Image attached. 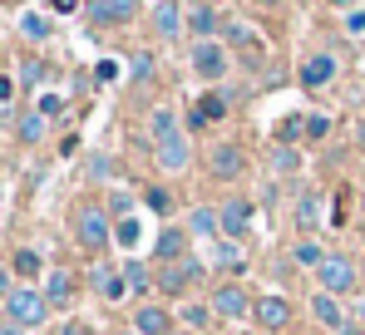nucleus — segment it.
<instances>
[{"label":"nucleus","mask_w":365,"mask_h":335,"mask_svg":"<svg viewBox=\"0 0 365 335\" xmlns=\"http://www.w3.org/2000/svg\"><path fill=\"white\" fill-rule=\"evenodd\" d=\"M173 331V316L163 311V306H138V316H133V335H168Z\"/></svg>","instance_id":"a211bd4d"},{"label":"nucleus","mask_w":365,"mask_h":335,"mask_svg":"<svg viewBox=\"0 0 365 335\" xmlns=\"http://www.w3.org/2000/svg\"><path fill=\"white\" fill-rule=\"evenodd\" d=\"M217 217H222V242H237V237H247V227H252V202L247 197H227L217 207Z\"/></svg>","instance_id":"ddd939ff"},{"label":"nucleus","mask_w":365,"mask_h":335,"mask_svg":"<svg viewBox=\"0 0 365 335\" xmlns=\"http://www.w3.org/2000/svg\"><path fill=\"white\" fill-rule=\"evenodd\" d=\"M272 168H277V172H297V168H302L297 148H277V153H272Z\"/></svg>","instance_id":"72a5a7b5"},{"label":"nucleus","mask_w":365,"mask_h":335,"mask_svg":"<svg viewBox=\"0 0 365 335\" xmlns=\"http://www.w3.org/2000/svg\"><path fill=\"white\" fill-rule=\"evenodd\" d=\"M331 79H336V55H331V50L306 55L302 69H297V84H302V89H326Z\"/></svg>","instance_id":"9d476101"},{"label":"nucleus","mask_w":365,"mask_h":335,"mask_svg":"<svg viewBox=\"0 0 365 335\" xmlns=\"http://www.w3.org/2000/svg\"><path fill=\"white\" fill-rule=\"evenodd\" d=\"M50 5H55V15H74L79 10V0H50Z\"/></svg>","instance_id":"79ce46f5"},{"label":"nucleus","mask_w":365,"mask_h":335,"mask_svg":"<svg viewBox=\"0 0 365 335\" xmlns=\"http://www.w3.org/2000/svg\"><path fill=\"white\" fill-rule=\"evenodd\" d=\"M74 237H79L84 252H104V247L114 242V217H109L99 202H89V207H79V217H74Z\"/></svg>","instance_id":"7ed1b4c3"},{"label":"nucleus","mask_w":365,"mask_h":335,"mask_svg":"<svg viewBox=\"0 0 365 335\" xmlns=\"http://www.w3.org/2000/svg\"><path fill=\"white\" fill-rule=\"evenodd\" d=\"M311 316L326 326V331H336V335H351V321H346V311H341V301L336 296H326V291H316L311 296Z\"/></svg>","instance_id":"4468645a"},{"label":"nucleus","mask_w":365,"mask_h":335,"mask_svg":"<svg viewBox=\"0 0 365 335\" xmlns=\"http://www.w3.org/2000/svg\"><path fill=\"white\" fill-rule=\"evenodd\" d=\"M212 316H222V321H242V316H252V301H247V291L237 286V281H222L217 291H212Z\"/></svg>","instance_id":"6e6552de"},{"label":"nucleus","mask_w":365,"mask_h":335,"mask_svg":"<svg viewBox=\"0 0 365 335\" xmlns=\"http://www.w3.org/2000/svg\"><path fill=\"white\" fill-rule=\"evenodd\" d=\"M168 335H182V331H168Z\"/></svg>","instance_id":"603ef678"},{"label":"nucleus","mask_w":365,"mask_h":335,"mask_svg":"<svg viewBox=\"0 0 365 335\" xmlns=\"http://www.w3.org/2000/svg\"><path fill=\"white\" fill-rule=\"evenodd\" d=\"M55 335H89V331H84V321H64Z\"/></svg>","instance_id":"a19ab883"},{"label":"nucleus","mask_w":365,"mask_h":335,"mask_svg":"<svg viewBox=\"0 0 365 335\" xmlns=\"http://www.w3.org/2000/svg\"><path fill=\"white\" fill-rule=\"evenodd\" d=\"M45 301H50V306H69V301H74V277H69V272H55V277L45 281Z\"/></svg>","instance_id":"5701e85b"},{"label":"nucleus","mask_w":365,"mask_h":335,"mask_svg":"<svg viewBox=\"0 0 365 335\" xmlns=\"http://www.w3.org/2000/svg\"><path fill=\"white\" fill-rule=\"evenodd\" d=\"M257 5H282V0H257Z\"/></svg>","instance_id":"8fccbe9b"},{"label":"nucleus","mask_w":365,"mask_h":335,"mask_svg":"<svg viewBox=\"0 0 365 335\" xmlns=\"http://www.w3.org/2000/svg\"><path fill=\"white\" fill-rule=\"evenodd\" d=\"M182 25H187V20H182V5H178V0H158V5H153V30H158L163 40H178Z\"/></svg>","instance_id":"dca6fc26"},{"label":"nucleus","mask_w":365,"mask_h":335,"mask_svg":"<svg viewBox=\"0 0 365 335\" xmlns=\"http://www.w3.org/2000/svg\"><path fill=\"white\" fill-rule=\"evenodd\" d=\"M89 177H114V163H109L104 153H94V158H89Z\"/></svg>","instance_id":"4c0bfd02"},{"label":"nucleus","mask_w":365,"mask_h":335,"mask_svg":"<svg viewBox=\"0 0 365 335\" xmlns=\"http://www.w3.org/2000/svg\"><path fill=\"white\" fill-rule=\"evenodd\" d=\"M45 316H50V301H45V291L15 286V291L5 296V321H10V326L30 331V326H45Z\"/></svg>","instance_id":"f03ea898"},{"label":"nucleus","mask_w":365,"mask_h":335,"mask_svg":"<svg viewBox=\"0 0 365 335\" xmlns=\"http://www.w3.org/2000/svg\"><path fill=\"white\" fill-rule=\"evenodd\" d=\"M217 25H222V20H217V10H212V5H192V10H187V30H192L197 40H212V35H217Z\"/></svg>","instance_id":"aec40b11"},{"label":"nucleus","mask_w":365,"mask_h":335,"mask_svg":"<svg viewBox=\"0 0 365 335\" xmlns=\"http://www.w3.org/2000/svg\"><path fill=\"white\" fill-rule=\"evenodd\" d=\"M89 286H94L104 301H123V291H128L123 277L114 272V267H104V262H99V267H89Z\"/></svg>","instance_id":"6ab92c4d"},{"label":"nucleus","mask_w":365,"mask_h":335,"mask_svg":"<svg viewBox=\"0 0 365 335\" xmlns=\"http://www.w3.org/2000/svg\"><path fill=\"white\" fill-rule=\"evenodd\" d=\"M187 237H197V242H222V217H217V207H192V212H187Z\"/></svg>","instance_id":"2eb2a0df"},{"label":"nucleus","mask_w":365,"mask_h":335,"mask_svg":"<svg viewBox=\"0 0 365 335\" xmlns=\"http://www.w3.org/2000/svg\"><path fill=\"white\" fill-rule=\"evenodd\" d=\"M84 10H89V20H94V25H104V30H114V25H128V20H133V10H138V0H89Z\"/></svg>","instance_id":"f8f14e48"},{"label":"nucleus","mask_w":365,"mask_h":335,"mask_svg":"<svg viewBox=\"0 0 365 335\" xmlns=\"http://www.w3.org/2000/svg\"><path fill=\"white\" fill-rule=\"evenodd\" d=\"M326 133H331V118H326V113H311V118H306V138H316V143H321Z\"/></svg>","instance_id":"f704fd0d"},{"label":"nucleus","mask_w":365,"mask_h":335,"mask_svg":"<svg viewBox=\"0 0 365 335\" xmlns=\"http://www.w3.org/2000/svg\"><path fill=\"white\" fill-rule=\"evenodd\" d=\"M0 335H25V331L20 326H0Z\"/></svg>","instance_id":"de8ad7c7"},{"label":"nucleus","mask_w":365,"mask_h":335,"mask_svg":"<svg viewBox=\"0 0 365 335\" xmlns=\"http://www.w3.org/2000/svg\"><path fill=\"white\" fill-rule=\"evenodd\" d=\"M153 79V55H138L133 59V84H148Z\"/></svg>","instance_id":"e433bc0d"},{"label":"nucleus","mask_w":365,"mask_h":335,"mask_svg":"<svg viewBox=\"0 0 365 335\" xmlns=\"http://www.w3.org/2000/svg\"><path fill=\"white\" fill-rule=\"evenodd\" d=\"M252 321H257L262 331H287L292 301H287V296H262V301H252Z\"/></svg>","instance_id":"9b49d317"},{"label":"nucleus","mask_w":365,"mask_h":335,"mask_svg":"<svg viewBox=\"0 0 365 335\" xmlns=\"http://www.w3.org/2000/svg\"><path fill=\"white\" fill-rule=\"evenodd\" d=\"M212 257H217V267H227V272H242V267H247V257H242V247H237V242H217V252H212Z\"/></svg>","instance_id":"bb28decb"},{"label":"nucleus","mask_w":365,"mask_h":335,"mask_svg":"<svg viewBox=\"0 0 365 335\" xmlns=\"http://www.w3.org/2000/svg\"><path fill=\"white\" fill-rule=\"evenodd\" d=\"M143 202H148V207H153L158 217H168V212L178 207V197H173L168 187H148V192H143Z\"/></svg>","instance_id":"cd10ccee"},{"label":"nucleus","mask_w":365,"mask_h":335,"mask_svg":"<svg viewBox=\"0 0 365 335\" xmlns=\"http://www.w3.org/2000/svg\"><path fill=\"white\" fill-rule=\"evenodd\" d=\"M15 99V79H0V104H10Z\"/></svg>","instance_id":"c03bdc74"},{"label":"nucleus","mask_w":365,"mask_h":335,"mask_svg":"<svg viewBox=\"0 0 365 335\" xmlns=\"http://www.w3.org/2000/svg\"><path fill=\"white\" fill-rule=\"evenodd\" d=\"M222 109H227V99H222V94H207V99H197V104L187 109V128H202V123L222 118Z\"/></svg>","instance_id":"412c9836"},{"label":"nucleus","mask_w":365,"mask_h":335,"mask_svg":"<svg viewBox=\"0 0 365 335\" xmlns=\"http://www.w3.org/2000/svg\"><path fill=\"white\" fill-rule=\"evenodd\" d=\"M346 30H351V35H365V10H351V15H346Z\"/></svg>","instance_id":"58836bf2"},{"label":"nucleus","mask_w":365,"mask_h":335,"mask_svg":"<svg viewBox=\"0 0 365 335\" xmlns=\"http://www.w3.org/2000/svg\"><path fill=\"white\" fill-rule=\"evenodd\" d=\"M40 113H45V118H50V113H60V99H55V94H45V99H40Z\"/></svg>","instance_id":"37998d69"},{"label":"nucleus","mask_w":365,"mask_h":335,"mask_svg":"<svg viewBox=\"0 0 365 335\" xmlns=\"http://www.w3.org/2000/svg\"><path fill=\"white\" fill-rule=\"evenodd\" d=\"M153 257H158V267L187 257V232H182V227H163V232L153 237Z\"/></svg>","instance_id":"f3484780"},{"label":"nucleus","mask_w":365,"mask_h":335,"mask_svg":"<svg viewBox=\"0 0 365 335\" xmlns=\"http://www.w3.org/2000/svg\"><path fill=\"white\" fill-rule=\"evenodd\" d=\"M297 227H302L306 237L321 227V192H302L297 197Z\"/></svg>","instance_id":"4be33fe9"},{"label":"nucleus","mask_w":365,"mask_h":335,"mask_svg":"<svg viewBox=\"0 0 365 335\" xmlns=\"http://www.w3.org/2000/svg\"><path fill=\"white\" fill-rule=\"evenodd\" d=\"M316 281H321V291H326V296H336V301H341V296H351V291H356V262H351V257H341V252H326V262H321V267H316Z\"/></svg>","instance_id":"20e7f679"},{"label":"nucleus","mask_w":365,"mask_h":335,"mask_svg":"<svg viewBox=\"0 0 365 335\" xmlns=\"http://www.w3.org/2000/svg\"><path fill=\"white\" fill-rule=\"evenodd\" d=\"M202 277V262L187 252V257H178V262H163L158 272H153V286L163 291V296H187V286Z\"/></svg>","instance_id":"39448f33"},{"label":"nucleus","mask_w":365,"mask_h":335,"mask_svg":"<svg viewBox=\"0 0 365 335\" xmlns=\"http://www.w3.org/2000/svg\"><path fill=\"white\" fill-rule=\"evenodd\" d=\"M356 321H365V301H361V311H356Z\"/></svg>","instance_id":"09e8293b"},{"label":"nucleus","mask_w":365,"mask_h":335,"mask_svg":"<svg viewBox=\"0 0 365 335\" xmlns=\"http://www.w3.org/2000/svg\"><path fill=\"white\" fill-rule=\"evenodd\" d=\"M114 237H119L123 247H138V222L128 217V222H114Z\"/></svg>","instance_id":"c9c22d12"},{"label":"nucleus","mask_w":365,"mask_h":335,"mask_svg":"<svg viewBox=\"0 0 365 335\" xmlns=\"http://www.w3.org/2000/svg\"><path fill=\"white\" fill-rule=\"evenodd\" d=\"M207 172H212L217 182H237V177L247 172L242 143H217V148H212V158H207Z\"/></svg>","instance_id":"0eeeda50"},{"label":"nucleus","mask_w":365,"mask_h":335,"mask_svg":"<svg viewBox=\"0 0 365 335\" xmlns=\"http://www.w3.org/2000/svg\"><path fill=\"white\" fill-rule=\"evenodd\" d=\"M356 148H365V118L356 123Z\"/></svg>","instance_id":"49530a36"},{"label":"nucleus","mask_w":365,"mask_h":335,"mask_svg":"<svg viewBox=\"0 0 365 335\" xmlns=\"http://www.w3.org/2000/svg\"><path fill=\"white\" fill-rule=\"evenodd\" d=\"M292 262H302V267H311V272H316V267L326 262V252H321V242H311V237H306V242H297V247H292Z\"/></svg>","instance_id":"a878e982"},{"label":"nucleus","mask_w":365,"mask_h":335,"mask_svg":"<svg viewBox=\"0 0 365 335\" xmlns=\"http://www.w3.org/2000/svg\"><path fill=\"white\" fill-rule=\"evenodd\" d=\"M20 30H25V35H30V40H50V30H55V25H50V20H45V15H35V10H30V15H25V20H20Z\"/></svg>","instance_id":"c756f323"},{"label":"nucleus","mask_w":365,"mask_h":335,"mask_svg":"<svg viewBox=\"0 0 365 335\" xmlns=\"http://www.w3.org/2000/svg\"><path fill=\"white\" fill-rule=\"evenodd\" d=\"M20 74H25V84H35V79L45 74V64H40V59H25V69H20Z\"/></svg>","instance_id":"ea45409f"},{"label":"nucleus","mask_w":365,"mask_h":335,"mask_svg":"<svg viewBox=\"0 0 365 335\" xmlns=\"http://www.w3.org/2000/svg\"><path fill=\"white\" fill-rule=\"evenodd\" d=\"M20 138H25V143H40V138H45V113H25V118H20Z\"/></svg>","instance_id":"7c9ffc66"},{"label":"nucleus","mask_w":365,"mask_h":335,"mask_svg":"<svg viewBox=\"0 0 365 335\" xmlns=\"http://www.w3.org/2000/svg\"><path fill=\"white\" fill-rule=\"evenodd\" d=\"M302 133H306V118H302V113H287V118L277 123V148H292Z\"/></svg>","instance_id":"393cba45"},{"label":"nucleus","mask_w":365,"mask_h":335,"mask_svg":"<svg viewBox=\"0 0 365 335\" xmlns=\"http://www.w3.org/2000/svg\"><path fill=\"white\" fill-rule=\"evenodd\" d=\"M222 30H227V45H237V50H242V59L252 64V69H262V64H267V45H262V35H257L247 20H227Z\"/></svg>","instance_id":"1a4fd4ad"},{"label":"nucleus","mask_w":365,"mask_h":335,"mask_svg":"<svg viewBox=\"0 0 365 335\" xmlns=\"http://www.w3.org/2000/svg\"><path fill=\"white\" fill-rule=\"evenodd\" d=\"M148 138H153V158L163 172H187L192 168V143L178 128V113L173 109H153L148 113Z\"/></svg>","instance_id":"f257e3e1"},{"label":"nucleus","mask_w":365,"mask_h":335,"mask_svg":"<svg viewBox=\"0 0 365 335\" xmlns=\"http://www.w3.org/2000/svg\"><path fill=\"white\" fill-rule=\"evenodd\" d=\"M15 277L35 281L40 277V257H35V252H15Z\"/></svg>","instance_id":"473e14b6"},{"label":"nucleus","mask_w":365,"mask_h":335,"mask_svg":"<svg viewBox=\"0 0 365 335\" xmlns=\"http://www.w3.org/2000/svg\"><path fill=\"white\" fill-rule=\"evenodd\" d=\"M331 5H351V0H331Z\"/></svg>","instance_id":"3c124183"},{"label":"nucleus","mask_w":365,"mask_h":335,"mask_svg":"<svg viewBox=\"0 0 365 335\" xmlns=\"http://www.w3.org/2000/svg\"><path fill=\"white\" fill-rule=\"evenodd\" d=\"M119 277H123V286H128V291H138V296H143V291H153V272H148L143 262H123Z\"/></svg>","instance_id":"b1692460"},{"label":"nucleus","mask_w":365,"mask_h":335,"mask_svg":"<svg viewBox=\"0 0 365 335\" xmlns=\"http://www.w3.org/2000/svg\"><path fill=\"white\" fill-rule=\"evenodd\" d=\"M192 69H197L207 84H222L227 69H232V59H227V50H222L217 40H197V45H192Z\"/></svg>","instance_id":"423d86ee"},{"label":"nucleus","mask_w":365,"mask_h":335,"mask_svg":"<svg viewBox=\"0 0 365 335\" xmlns=\"http://www.w3.org/2000/svg\"><path fill=\"white\" fill-rule=\"evenodd\" d=\"M10 291H15V286H10V267H0V301H5Z\"/></svg>","instance_id":"a18cd8bd"},{"label":"nucleus","mask_w":365,"mask_h":335,"mask_svg":"<svg viewBox=\"0 0 365 335\" xmlns=\"http://www.w3.org/2000/svg\"><path fill=\"white\" fill-rule=\"evenodd\" d=\"M182 321H187L192 331H207V326H212V306H197V301H187V306H182Z\"/></svg>","instance_id":"c85d7f7f"},{"label":"nucleus","mask_w":365,"mask_h":335,"mask_svg":"<svg viewBox=\"0 0 365 335\" xmlns=\"http://www.w3.org/2000/svg\"><path fill=\"white\" fill-rule=\"evenodd\" d=\"M104 212H109V217H114V222H128V217H133V197H128V192H114V197H109V207H104Z\"/></svg>","instance_id":"2f4dec72"}]
</instances>
